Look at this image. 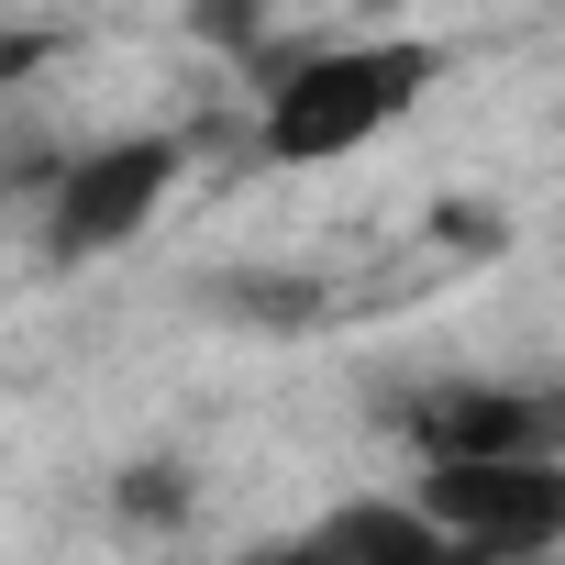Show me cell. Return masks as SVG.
<instances>
[{"label":"cell","instance_id":"6da1fadb","mask_svg":"<svg viewBox=\"0 0 565 565\" xmlns=\"http://www.w3.org/2000/svg\"><path fill=\"white\" fill-rule=\"evenodd\" d=\"M433 89V45H322V56H289L266 89V156L277 167H333L355 145H377L411 100Z\"/></svg>","mask_w":565,"mask_h":565},{"label":"cell","instance_id":"3957f363","mask_svg":"<svg viewBox=\"0 0 565 565\" xmlns=\"http://www.w3.org/2000/svg\"><path fill=\"white\" fill-rule=\"evenodd\" d=\"M477 565H532L565 543V466H422L411 488Z\"/></svg>","mask_w":565,"mask_h":565},{"label":"cell","instance_id":"52a82bcc","mask_svg":"<svg viewBox=\"0 0 565 565\" xmlns=\"http://www.w3.org/2000/svg\"><path fill=\"white\" fill-rule=\"evenodd\" d=\"M178 510H189V477H167V466L122 477V521H145V532H156V521H178Z\"/></svg>","mask_w":565,"mask_h":565},{"label":"cell","instance_id":"5b68a950","mask_svg":"<svg viewBox=\"0 0 565 565\" xmlns=\"http://www.w3.org/2000/svg\"><path fill=\"white\" fill-rule=\"evenodd\" d=\"M300 543H311L322 565H477L422 499H344V510H322Z\"/></svg>","mask_w":565,"mask_h":565},{"label":"cell","instance_id":"8992f818","mask_svg":"<svg viewBox=\"0 0 565 565\" xmlns=\"http://www.w3.org/2000/svg\"><path fill=\"white\" fill-rule=\"evenodd\" d=\"M211 300L222 311H255V333H311V311H322L311 277H211Z\"/></svg>","mask_w":565,"mask_h":565},{"label":"cell","instance_id":"277c9868","mask_svg":"<svg viewBox=\"0 0 565 565\" xmlns=\"http://www.w3.org/2000/svg\"><path fill=\"white\" fill-rule=\"evenodd\" d=\"M411 444L422 466H565V388H433Z\"/></svg>","mask_w":565,"mask_h":565},{"label":"cell","instance_id":"ba28073f","mask_svg":"<svg viewBox=\"0 0 565 565\" xmlns=\"http://www.w3.org/2000/svg\"><path fill=\"white\" fill-rule=\"evenodd\" d=\"M255 23V0H200V34H244Z\"/></svg>","mask_w":565,"mask_h":565},{"label":"cell","instance_id":"9c48e42d","mask_svg":"<svg viewBox=\"0 0 565 565\" xmlns=\"http://www.w3.org/2000/svg\"><path fill=\"white\" fill-rule=\"evenodd\" d=\"M244 565H322L311 543H266V554H244Z\"/></svg>","mask_w":565,"mask_h":565},{"label":"cell","instance_id":"7a4b0ae2","mask_svg":"<svg viewBox=\"0 0 565 565\" xmlns=\"http://www.w3.org/2000/svg\"><path fill=\"white\" fill-rule=\"evenodd\" d=\"M178 167H189V145H178V134H122V145L67 156V167H56V189H45V266L122 255V244L156 222V200L178 189Z\"/></svg>","mask_w":565,"mask_h":565}]
</instances>
